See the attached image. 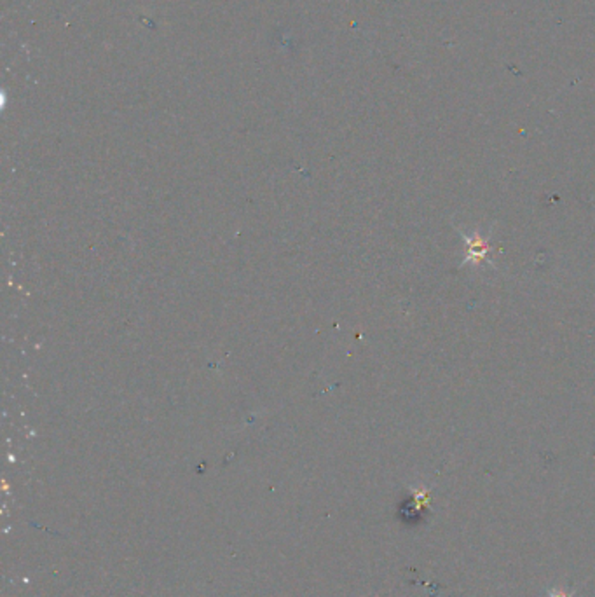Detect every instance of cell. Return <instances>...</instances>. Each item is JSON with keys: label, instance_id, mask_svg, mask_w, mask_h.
<instances>
[{"label": "cell", "instance_id": "obj_1", "mask_svg": "<svg viewBox=\"0 0 595 597\" xmlns=\"http://www.w3.org/2000/svg\"><path fill=\"white\" fill-rule=\"evenodd\" d=\"M465 242H466L465 264H468V262H482L487 259V253L489 250H491L487 239H484L482 236L475 234V236L472 237L465 236Z\"/></svg>", "mask_w": 595, "mask_h": 597}]
</instances>
